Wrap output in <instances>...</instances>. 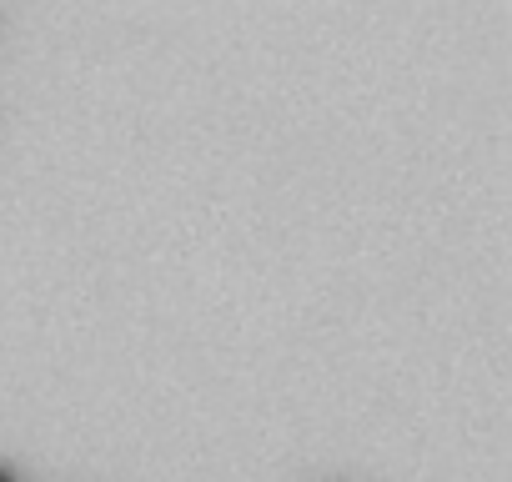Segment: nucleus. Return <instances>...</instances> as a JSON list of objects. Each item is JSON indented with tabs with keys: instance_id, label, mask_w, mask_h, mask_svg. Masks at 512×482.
I'll use <instances>...</instances> for the list:
<instances>
[{
	"instance_id": "f257e3e1",
	"label": "nucleus",
	"mask_w": 512,
	"mask_h": 482,
	"mask_svg": "<svg viewBox=\"0 0 512 482\" xmlns=\"http://www.w3.org/2000/svg\"><path fill=\"white\" fill-rule=\"evenodd\" d=\"M0 482H16V477H11V472H6V467H0Z\"/></svg>"
}]
</instances>
